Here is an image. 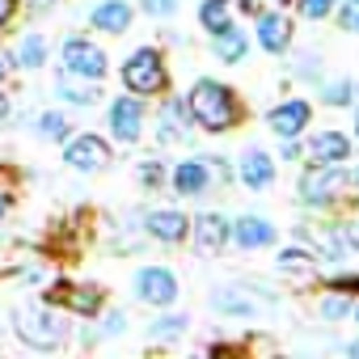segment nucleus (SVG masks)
Segmentation results:
<instances>
[{
    "instance_id": "f257e3e1",
    "label": "nucleus",
    "mask_w": 359,
    "mask_h": 359,
    "mask_svg": "<svg viewBox=\"0 0 359 359\" xmlns=\"http://www.w3.org/2000/svg\"><path fill=\"white\" fill-rule=\"evenodd\" d=\"M187 110H191V123L203 127L208 135H224V131H233L245 118V106H241L237 89L224 85V81H216V76H199L191 85Z\"/></svg>"
},
{
    "instance_id": "58836bf2",
    "label": "nucleus",
    "mask_w": 359,
    "mask_h": 359,
    "mask_svg": "<svg viewBox=\"0 0 359 359\" xmlns=\"http://www.w3.org/2000/svg\"><path fill=\"white\" fill-rule=\"evenodd\" d=\"M342 237H346V245H351V250H359V220H351V224L342 229Z\"/></svg>"
},
{
    "instance_id": "dca6fc26",
    "label": "nucleus",
    "mask_w": 359,
    "mask_h": 359,
    "mask_svg": "<svg viewBox=\"0 0 359 359\" xmlns=\"http://www.w3.org/2000/svg\"><path fill=\"white\" fill-rule=\"evenodd\" d=\"M275 237H279V229L266 216L245 212V216L229 220V241H237V250H266V245H275Z\"/></svg>"
},
{
    "instance_id": "4468645a",
    "label": "nucleus",
    "mask_w": 359,
    "mask_h": 359,
    "mask_svg": "<svg viewBox=\"0 0 359 359\" xmlns=\"http://www.w3.org/2000/svg\"><path fill=\"white\" fill-rule=\"evenodd\" d=\"M144 233L156 241V245H182L191 237V220L177 212V208H156L144 216Z\"/></svg>"
},
{
    "instance_id": "bb28decb",
    "label": "nucleus",
    "mask_w": 359,
    "mask_h": 359,
    "mask_svg": "<svg viewBox=\"0 0 359 359\" xmlns=\"http://www.w3.org/2000/svg\"><path fill=\"white\" fill-rule=\"evenodd\" d=\"M187 330H191L187 313H161V317L148 325V338H152V342H177Z\"/></svg>"
},
{
    "instance_id": "473e14b6",
    "label": "nucleus",
    "mask_w": 359,
    "mask_h": 359,
    "mask_svg": "<svg viewBox=\"0 0 359 359\" xmlns=\"http://www.w3.org/2000/svg\"><path fill=\"white\" fill-rule=\"evenodd\" d=\"M140 182H144L148 191H156V187L165 182V165H161V161H140Z\"/></svg>"
},
{
    "instance_id": "79ce46f5",
    "label": "nucleus",
    "mask_w": 359,
    "mask_h": 359,
    "mask_svg": "<svg viewBox=\"0 0 359 359\" xmlns=\"http://www.w3.org/2000/svg\"><path fill=\"white\" fill-rule=\"evenodd\" d=\"M9 212H13V195H9V191H0V220H5Z\"/></svg>"
},
{
    "instance_id": "c85d7f7f",
    "label": "nucleus",
    "mask_w": 359,
    "mask_h": 359,
    "mask_svg": "<svg viewBox=\"0 0 359 359\" xmlns=\"http://www.w3.org/2000/svg\"><path fill=\"white\" fill-rule=\"evenodd\" d=\"M313 262H317V254H313L309 245H287V250H279V254H275V266H279V271H287V275H300V271L309 275V271H313Z\"/></svg>"
},
{
    "instance_id": "f3484780",
    "label": "nucleus",
    "mask_w": 359,
    "mask_h": 359,
    "mask_svg": "<svg viewBox=\"0 0 359 359\" xmlns=\"http://www.w3.org/2000/svg\"><path fill=\"white\" fill-rule=\"evenodd\" d=\"M191 110H187V97H165L161 110H156V140L161 144H182L191 140Z\"/></svg>"
},
{
    "instance_id": "72a5a7b5",
    "label": "nucleus",
    "mask_w": 359,
    "mask_h": 359,
    "mask_svg": "<svg viewBox=\"0 0 359 359\" xmlns=\"http://www.w3.org/2000/svg\"><path fill=\"white\" fill-rule=\"evenodd\" d=\"M177 5H182V0H140V9H144L148 18H173Z\"/></svg>"
},
{
    "instance_id": "a19ab883",
    "label": "nucleus",
    "mask_w": 359,
    "mask_h": 359,
    "mask_svg": "<svg viewBox=\"0 0 359 359\" xmlns=\"http://www.w3.org/2000/svg\"><path fill=\"white\" fill-rule=\"evenodd\" d=\"M55 5H64V0H30V13H47V9H55Z\"/></svg>"
},
{
    "instance_id": "f03ea898",
    "label": "nucleus",
    "mask_w": 359,
    "mask_h": 359,
    "mask_svg": "<svg viewBox=\"0 0 359 359\" xmlns=\"http://www.w3.org/2000/svg\"><path fill=\"white\" fill-rule=\"evenodd\" d=\"M13 330H18V338L26 342V346H34V351H55L60 342H64V317L55 313V304H22L18 313H13Z\"/></svg>"
},
{
    "instance_id": "6ab92c4d",
    "label": "nucleus",
    "mask_w": 359,
    "mask_h": 359,
    "mask_svg": "<svg viewBox=\"0 0 359 359\" xmlns=\"http://www.w3.org/2000/svg\"><path fill=\"white\" fill-rule=\"evenodd\" d=\"M237 177L250 191H271L275 187V156L262 152V148H245L241 161H237Z\"/></svg>"
},
{
    "instance_id": "412c9836",
    "label": "nucleus",
    "mask_w": 359,
    "mask_h": 359,
    "mask_svg": "<svg viewBox=\"0 0 359 359\" xmlns=\"http://www.w3.org/2000/svg\"><path fill=\"white\" fill-rule=\"evenodd\" d=\"M212 55H216L220 64H245V55H250V34L233 22L229 30L212 34Z\"/></svg>"
},
{
    "instance_id": "5701e85b",
    "label": "nucleus",
    "mask_w": 359,
    "mask_h": 359,
    "mask_svg": "<svg viewBox=\"0 0 359 359\" xmlns=\"http://www.w3.org/2000/svg\"><path fill=\"white\" fill-rule=\"evenodd\" d=\"M47 60H51V47H47L43 34H26V39L18 43V51H13V64H18L22 72H39Z\"/></svg>"
},
{
    "instance_id": "cd10ccee",
    "label": "nucleus",
    "mask_w": 359,
    "mask_h": 359,
    "mask_svg": "<svg viewBox=\"0 0 359 359\" xmlns=\"http://www.w3.org/2000/svg\"><path fill=\"white\" fill-rule=\"evenodd\" d=\"M355 81L351 76H338V81H317V93H321V106H351L355 102Z\"/></svg>"
},
{
    "instance_id": "aec40b11",
    "label": "nucleus",
    "mask_w": 359,
    "mask_h": 359,
    "mask_svg": "<svg viewBox=\"0 0 359 359\" xmlns=\"http://www.w3.org/2000/svg\"><path fill=\"white\" fill-rule=\"evenodd\" d=\"M131 13H135V9L127 5V0H97L93 13H89V26L102 30V34H127Z\"/></svg>"
},
{
    "instance_id": "ddd939ff",
    "label": "nucleus",
    "mask_w": 359,
    "mask_h": 359,
    "mask_svg": "<svg viewBox=\"0 0 359 359\" xmlns=\"http://www.w3.org/2000/svg\"><path fill=\"white\" fill-rule=\"evenodd\" d=\"M254 39L266 55H287L292 51V39H296V26L287 13H258V26H254Z\"/></svg>"
},
{
    "instance_id": "a211bd4d",
    "label": "nucleus",
    "mask_w": 359,
    "mask_h": 359,
    "mask_svg": "<svg viewBox=\"0 0 359 359\" xmlns=\"http://www.w3.org/2000/svg\"><path fill=\"white\" fill-rule=\"evenodd\" d=\"M351 135L346 131H313L309 135V165H346L351 161Z\"/></svg>"
},
{
    "instance_id": "de8ad7c7",
    "label": "nucleus",
    "mask_w": 359,
    "mask_h": 359,
    "mask_svg": "<svg viewBox=\"0 0 359 359\" xmlns=\"http://www.w3.org/2000/svg\"><path fill=\"white\" fill-rule=\"evenodd\" d=\"M355 140H359V102H355Z\"/></svg>"
},
{
    "instance_id": "b1692460",
    "label": "nucleus",
    "mask_w": 359,
    "mask_h": 359,
    "mask_svg": "<svg viewBox=\"0 0 359 359\" xmlns=\"http://www.w3.org/2000/svg\"><path fill=\"white\" fill-rule=\"evenodd\" d=\"M212 309L224 313V317H258V304L245 300L241 287H216V292H212Z\"/></svg>"
},
{
    "instance_id": "c9c22d12",
    "label": "nucleus",
    "mask_w": 359,
    "mask_h": 359,
    "mask_svg": "<svg viewBox=\"0 0 359 359\" xmlns=\"http://www.w3.org/2000/svg\"><path fill=\"white\" fill-rule=\"evenodd\" d=\"M123 330H127V313H118V309H114V313H106V321H102V334H106V338H118Z\"/></svg>"
},
{
    "instance_id": "e433bc0d",
    "label": "nucleus",
    "mask_w": 359,
    "mask_h": 359,
    "mask_svg": "<svg viewBox=\"0 0 359 359\" xmlns=\"http://www.w3.org/2000/svg\"><path fill=\"white\" fill-rule=\"evenodd\" d=\"M325 287H338V292L359 296V275H330V279H325Z\"/></svg>"
},
{
    "instance_id": "423d86ee",
    "label": "nucleus",
    "mask_w": 359,
    "mask_h": 359,
    "mask_svg": "<svg viewBox=\"0 0 359 359\" xmlns=\"http://www.w3.org/2000/svg\"><path fill=\"white\" fill-rule=\"evenodd\" d=\"M64 165H68L72 173H97V169L110 165V144H106L102 135H93V131L68 135V140H64Z\"/></svg>"
},
{
    "instance_id": "9d476101",
    "label": "nucleus",
    "mask_w": 359,
    "mask_h": 359,
    "mask_svg": "<svg viewBox=\"0 0 359 359\" xmlns=\"http://www.w3.org/2000/svg\"><path fill=\"white\" fill-rule=\"evenodd\" d=\"M309 123H313V102L309 97H287V102H279V106L266 110V127L279 140H300Z\"/></svg>"
},
{
    "instance_id": "f704fd0d",
    "label": "nucleus",
    "mask_w": 359,
    "mask_h": 359,
    "mask_svg": "<svg viewBox=\"0 0 359 359\" xmlns=\"http://www.w3.org/2000/svg\"><path fill=\"white\" fill-rule=\"evenodd\" d=\"M292 72H296L300 81H313V85H317V81H321V60H317V55H300V64H296Z\"/></svg>"
},
{
    "instance_id": "a18cd8bd",
    "label": "nucleus",
    "mask_w": 359,
    "mask_h": 359,
    "mask_svg": "<svg viewBox=\"0 0 359 359\" xmlns=\"http://www.w3.org/2000/svg\"><path fill=\"white\" fill-rule=\"evenodd\" d=\"M5 118H9V97L0 93V123H5Z\"/></svg>"
},
{
    "instance_id": "a878e982",
    "label": "nucleus",
    "mask_w": 359,
    "mask_h": 359,
    "mask_svg": "<svg viewBox=\"0 0 359 359\" xmlns=\"http://www.w3.org/2000/svg\"><path fill=\"white\" fill-rule=\"evenodd\" d=\"M199 26L208 34H220L233 26V0H203L199 5Z\"/></svg>"
},
{
    "instance_id": "4c0bfd02",
    "label": "nucleus",
    "mask_w": 359,
    "mask_h": 359,
    "mask_svg": "<svg viewBox=\"0 0 359 359\" xmlns=\"http://www.w3.org/2000/svg\"><path fill=\"white\" fill-rule=\"evenodd\" d=\"M13 18H18V0H0V30H5Z\"/></svg>"
},
{
    "instance_id": "6e6552de",
    "label": "nucleus",
    "mask_w": 359,
    "mask_h": 359,
    "mask_svg": "<svg viewBox=\"0 0 359 359\" xmlns=\"http://www.w3.org/2000/svg\"><path fill=\"white\" fill-rule=\"evenodd\" d=\"M43 300H47V304H64V309H72L76 317H97L102 304H106L102 287H93V283H68V279L51 283V287L43 292Z\"/></svg>"
},
{
    "instance_id": "c756f323",
    "label": "nucleus",
    "mask_w": 359,
    "mask_h": 359,
    "mask_svg": "<svg viewBox=\"0 0 359 359\" xmlns=\"http://www.w3.org/2000/svg\"><path fill=\"white\" fill-rule=\"evenodd\" d=\"M351 309H355L351 292H338V287H325V296L317 300V313L325 321H342V317H351Z\"/></svg>"
},
{
    "instance_id": "2f4dec72",
    "label": "nucleus",
    "mask_w": 359,
    "mask_h": 359,
    "mask_svg": "<svg viewBox=\"0 0 359 359\" xmlns=\"http://www.w3.org/2000/svg\"><path fill=\"white\" fill-rule=\"evenodd\" d=\"M334 5H338V0H296V9H300L304 22H325L334 13Z\"/></svg>"
},
{
    "instance_id": "1a4fd4ad",
    "label": "nucleus",
    "mask_w": 359,
    "mask_h": 359,
    "mask_svg": "<svg viewBox=\"0 0 359 359\" xmlns=\"http://www.w3.org/2000/svg\"><path fill=\"white\" fill-rule=\"evenodd\" d=\"M106 123H110V135L118 144H135L144 135V97H135V93L114 97L106 110Z\"/></svg>"
},
{
    "instance_id": "09e8293b",
    "label": "nucleus",
    "mask_w": 359,
    "mask_h": 359,
    "mask_svg": "<svg viewBox=\"0 0 359 359\" xmlns=\"http://www.w3.org/2000/svg\"><path fill=\"white\" fill-rule=\"evenodd\" d=\"M351 182H355V187H359V169H355V173H351Z\"/></svg>"
},
{
    "instance_id": "37998d69",
    "label": "nucleus",
    "mask_w": 359,
    "mask_h": 359,
    "mask_svg": "<svg viewBox=\"0 0 359 359\" xmlns=\"http://www.w3.org/2000/svg\"><path fill=\"white\" fill-rule=\"evenodd\" d=\"M300 156V144L296 140H283V161H296Z\"/></svg>"
},
{
    "instance_id": "39448f33",
    "label": "nucleus",
    "mask_w": 359,
    "mask_h": 359,
    "mask_svg": "<svg viewBox=\"0 0 359 359\" xmlns=\"http://www.w3.org/2000/svg\"><path fill=\"white\" fill-rule=\"evenodd\" d=\"M60 64H64V72H72V76H85V81H102L106 76V51L97 47V43H89L85 34H72V39H64V47H60Z\"/></svg>"
},
{
    "instance_id": "ea45409f",
    "label": "nucleus",
    "mask_w": 359,
    "mask_h": 359,
    "mask_svg": "<svg viewBox=\"0 0 359 359\" xmlns=\"http://www.w3.org/2000/svg\"><path fill=\"white\" fill-rule=\"evenodd\" d=\"M237 9L250 13V18H258V13H262V0H237Z\"/></svg>"
},
{
    "instance_id": "393cba45",
    "label": "nucleus",
    "mask_w": 359,
    "mask_h": 359,
    "mask_svg": "<svg viewBox=\"0 0 359 359\" xmlns=\"http://www.w3.org/2000/svg\"><path fill=\"white\" fill-rule=\"evenodd\" d=\"M34 135H39L43 144H64V140L72 135V123H68V114H60V110H43V114L34 118Z\"/></svg>"
},
{
    "instance_id": "7ed1b4c3",
    "label": "nucleus",
    "mask_w": 359,
    "mask_h": 359,
    "mask_svg": "<svg viewBox=\"0 0 359 359\" xmlns=\"http://www.w3.org/2000/svg\"><path fill=\"white\" fill-rule=\"evenodd\" d=\"M123 85L135 97H161L169 89V68L156 47H140L123 60Z\"/></svg>"
},
{
    "instance_id": "c03bdc74",
    "label": "nucleus",
    "mask_w": 359,
    "mask_h": 359,
    "mask_svg": "<svg viewBox=\"0 0 359 359\" xmlns=\"http://www.w3.org/2000/svg\"><path fill=\"white\" fill-rule=\"evenodd\" d=\"M13 72V60H9V51H0V81H5Z\"/></svg>"
},
{
    "instance_id": "7c9ffc66",
    "label": "nucleus",
    "mask_w": 359,
    "mask_h": 359,
    "mask_svg": "<svg viewBox=\"0 0 359 359\" xmlns=\"http://www.w3.org/2000/svg\"><path fill=\"white\" fill-rule=\"evenodd\" d=\"M338 30L342 34H359V0H338Z\"/></svg>"
},
{
    "instance_id": "4be33fe9",
    "label": "nucleus",
    "mask_w": 359,
    "mask_h": 359,
    "mask_svg": "<svg viewBox=\"0 0 359 359\" xmlns=\"http://www.w3.org/2000/svg\"><path fill=\"white\" fill-rule=\"evenodd\" d=\"M60 97L68 102V106H97L102 102V89H97V81H85V76H72V72H60Z\"/></svg>"
},
{
    "instance_id": "9b49d317",
    "label": "nucleus",
    "mask_w": 359,
    "mask_h": 359,
    "mask_svg": "<svg viewBox=\"0 0 359 359\" xmlns=\"http://www.w3.org/2000/svg\"><path fill=\"white\" fill-rule=\"evenodd\" d=\"M169 182H173V195H182V199H203L212 191V165L208 156H195V161H177L169 169Z\"/></svg>"
},
{
    "instance_id": "2eb2a0df",
    "label": "nucleus",
    "mask_w": 359,
    "mask_h": 359,
    "mask_svg": "<svg viewBox=\"0 0 359 359\" xmlns=\"http://www.w3.org/2000/svg\"><path fill=\"white\" fill-rule=\"evenodd\" d=\"M199 254H208V258H216V254H224V245H229V220L220 216V212H203V216H195L191 220V237H187Z\"/></svg>"
},
{
    "instance_id": "f8f14e48",
    "label": "nucleus",
    "mask_w": 359,
    "mask_h": 359,
    "mask_svg": "<svg viewBox=\"0 0 359 359\" xmlns=\"http://www.w3.org/2000/svg\"><path fill=\"white\" fill-rule=\"evenodd\" d=\"M296 241L309 245L313 254H321L325 262H342L351 254V245H346V237H342L338 224H300L296 229Z\"/></svg>"
},
{
    "instance_id": "0eeeda50",
    "label": "nucleus",
    "mask_w": 359,
    "mask_h": 359,
    "mask_svg": "<svg viewBox=\"0 0 359 359\" xmlns=\"http://www.w3.org/2000/svg\"><path fill=\"white\" fill-rule=\"evenodd\" d=\"M131 287H135V296L144 300V304H152V309H169L173 300H177V275L169 271V266H140L135 271V279H131Z\"/></svg>"
},
{
    "instance_id": "8fccbe9b",
    "label": "nucleus",
    "mask_w": 359,
    "mask_h": 359,
    "mask_svg": "<svg viewBox=\"0 0 359 359\" xmlns=\"http://www.w3.org/2000/svg\"><path fill=\"white\" fill-rule=\"evenodd\" d=\"M351 317H355V321H359V304H355V309H351Z\"/></svg>"
},
{
    "instance_id": "49530a36",
    "label": "nucleus",
    "mask_w": 359,
    "mask_h": 359,
    "mask_svg": "<svg viewBox=\"0 0 359 359\" xmlns=\"http://www.w3.org/2000/svg\"><path fill=\"white\" fill-rule=\"evenodd\" d=\"M346 355H351V359H359V338H355V342L346 346Z\"/></svg>"
},
{
    "instance_id": "20e7f679",
    "label": "nucleus",
    "mask_w": 359,
    "mask_h": 359,
    "mask_svg": "<svg viewBox=\"0 0 359 359\" xmlns=\"http://www.w3.org/2000/svg\"><path fill=\"white\" fill-rule=\"evenodd\" d=\"M346 182H351V173L342 165H309L300 173V182H296V199L304 208H313V212H325V208L338 203V195L346 191Z\"/></svg>"
}]
</instances>
